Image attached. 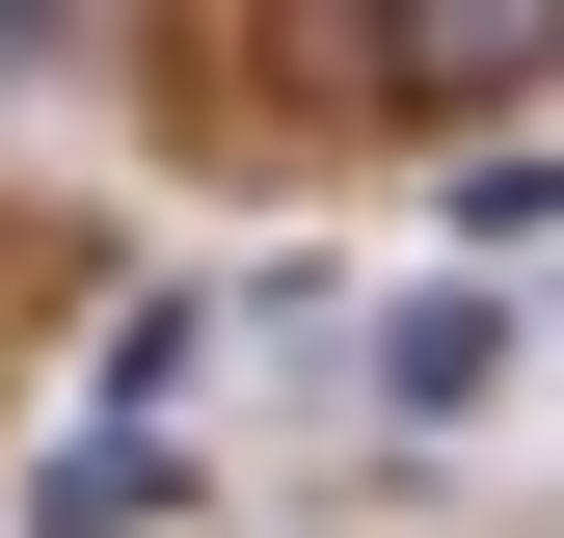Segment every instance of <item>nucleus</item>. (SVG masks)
<instances>
[{
	"label": "nucleus",
	"mask_w": 564,
	"mask_h": 538,
	"mask_svg": "<svg viewBox=\"0 0 564 538\" xmlns=\"http://www.w3.org/2000/svg\"><path fill=\"white\" fill-rule=\"evenodd\" d=\"M511 82H564V0H377V108H511Z\"/></svg>",
	"instance_id": "1"
},
{
	"label": "nucleus",
	"mask_w": 564,
	"mask_h": 538,
	"mask_svg": "<svg viewBox=\"0 0 564 538\" xmlns=\"http://www.w3.org/2000/svg\"><path fill=\"white\" fill-rule=\"evenodd\" d=\"M134 512H188V458H162V404H108L82 458L28 485V538H134Z\"/></svg>",
	"instance_id": "2"
},
{
	"label": "nucleus",
	"mask_w": 564,
	"mask_h": 538,
	"mask_svg": "<svg viewBox=\"0 0 564 538\" xmlns=\"http://www.w3.org/2000/svg\"><path fill=\"white\" fill-rule=\"evenodd\" d=\"M484 351H511L484 297H403V323H377V404H403V431H457V404H484Z\"/></svg>",
	"instance_id": "3"
},
{
	"label": "nucleus",
	"mask_w": 564,
	"mask_h": 538,
	"mask_svg": "<svg viewBox=\"0 0 564 538\" xmlns=\"http://www.w3.org/2000/svg\"><path fill=\"white\" fill-rule=\"evenodd\" d=\"M54 28H82V0H0V82H28V54H54Z\"/></svg>",
	"instance_id": "4"
}]
</instances>
